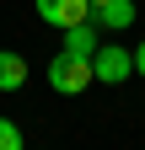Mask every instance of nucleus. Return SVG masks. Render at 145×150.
<instances>
[{
	"instance_id": "obj_1",
	"label": "nucleus",
	"mask_w": 145,
	"mask_h": 150,
	"mask_svg": "<svg viewBox=\"0 0 145 150\" xmlns=\"http://www.w3.org/2000/svg\"><path fill=\"white\" fill-rule=\"evenodd\" d=\"M48 86L59 91V97H81L86 86H92V59H75V54H54L48 59Z\"/></svg>"
},
{
	"instance_id": "obj_2",
	"label": "nucleus",
	"mask_w": 145,
	"mask_h": 150,
	"mask_svg": "<svg viewBox=\"0 0 145 150\" xmlns=\"http://www.w3.org/2000/svg\"><path fill=\"white\" fill-rule=\"evenodd\" d=\"M129 75H134V54H129V48H118V43H97V54H92V81L124 86Z\"/></svg>"
},
{
	"instance_id": "obj_3",
	"label": "nucleus",
	"mask_w": 145,
	"mask_h": 150,
	"mask_svg": "<svg viewBox=\"0 0 145 150\" xmlns=\"http://www.w3.org/2000/svg\"><path fill=\"white\" fill-rule=\"evenodd\" d=\"M38 16L48 27H81L92 22V0H38Z\"/></svg>"
},
{
	"instance_id": "obj_4",
	"label": "nucleus",
	"mask_w": 145,
	"mask_h": 150,
	"mask_svg": "<svg viewBox=\"0 0 145 150\" xmlns=\"http://www.w3.org/2000/svg\"><path fill=\"white\" fill-rule=\"evenodd\" d=\"M27 86V59L16 48H0V91H22Z\"/></svg>"
},
{
	"instance_id": "obj_5",
	"label": "nucleus",
	"mask_w": 145,
	"mask_h": 150,
	"mask_svg": "<svg viewBox=\"0 0 145 150\" xmlns=\"http://www.w3.org/2000/svg\"><path fill=\"white\" fill-rule=\"evenodd\" d=\"M65 54H75V59H92V54H97V27H92V22L65 27Z\"/></svg>"
},
{
	"instance_id": "obj_6",
	"label": "nucleus",
	"mask_w": 145,
	"mask_h": 150,
	"mask_svg": "<svg viewBox=\"0 0 145 150\" xmlns=\"http://www.w3.org/2000/svg\"><path fill=\"white\" fill-rule=\"evenodd\" d=\"M92 16L102 27H129L134 22V0H102V6H92Z\"/></svg>"
},
{
	"instance_id": "obj_7",
	"label": "nucleus",
	"mask_w": 145,
	"mask_h": 150,
	"mask_svg": "<svg viewBox=\"0 0 145 150\" xmlns=\"http://www.w3.org/2000/svg\"><path fill=\"white\" fill-rule=\"evenodd\" d=\"M0 150H27L22 145V129H16L11 118H0Z\"/></svg>"
},
{
	"instance_id": "obj_8",
	"label": "nucleus",
	"mask_w": 145,
	"mask_h": 150,
	"mask_svg": "<svg viewBox=\"0 0 145 150\" xmlns=\"http://www.w3.org/2000/svg\"><path fill=\"white\" fill-rule=\"evenodd\" d=\"M134 75H145V43L134 48Z\"/></svg>"
},
{
	"instance_id": "obj_9",
	"label": "nucleus",
	"mask_w": 145,
	"mask_h": 150,
	"mask_svg": "<svg viewBox=\"0 0 145 150\" xmlns=\"http://www.w3.org/2000/svg\"><path fill=\"white\" fill-rule=\"evenodd\" d=\"M92 6H102V0H92Z\"/></svg>"
}]
</instances>
